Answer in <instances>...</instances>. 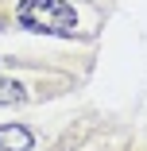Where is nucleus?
<instances>
[{
	"label": "nucleus",
	"mask_w": 147,
	"mask_h": 151,
	"mask_svg": "<svg viewBox=\"0 0 147 151\" xmlns=\"http://www.w3.org/2000/svg\"><path fill=\"white\" fill-rule=\"evenodd\" d=\"M16 19L27 31H43V35H74L77 16L66 0H19Z\"/></svg>",
	"instance_id": "1"
},
{
	"label": "nucleus",
	"mask_w": 147,
	"mask_h": 151,
	"mask_svg": "<svg viewBox=\"0 0 147 151\" xmlns=\"http://www.w3.org/2000/svg\"><path fill=\"white\" fill-rule=\"evenodd\" d=\"M31 143H35V136L23 124H4L0 128V151H31Z\"/></svg>",
	"instance_id": "2"
},
{
	"label": "nucleus",
	"mask_w": 147,
	"mask_h": 151,
	"mask_svg": "<svg viewBox=\"0 0 147 151\" xmlns=\"http://www.w3.org/2000/svg\"><path fill=\"white\" fill-rule=\"evenodd\" d=\"M27 93H23V85L12 81V78H0V105H19Z\"/></svg>",
	"instance_id": "3"
}]
</instances>
